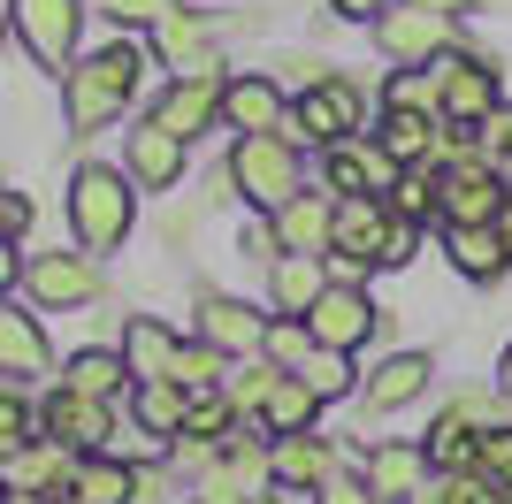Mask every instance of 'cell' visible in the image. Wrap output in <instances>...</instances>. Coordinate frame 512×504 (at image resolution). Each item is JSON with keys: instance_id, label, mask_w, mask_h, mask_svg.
<instances>
[{"instance_id": "cell-1", "label": "cell", "mask_w": 512, "mask_h": 504, "mask_svg": "<svg viewBox=\"0 0 512 504\" xmlns=\"http://www.w3.org/2000/svg\"><path fill=\"white\" fill-rule=\"evenodd\" d=\"M138 77H146V46L138 39H115V46H100V54H85V62H69L62 69L69 130H77V138H85V130H107L138 100Z\"/></svg>"}, {"instance_id": "cell-2", "label": "cell", "mask_w": 512, "mask_h": 504, "mask_svg": "<svg viewBox=\"0 0 512 504\" xmlns=\"http://www.w3.org/2000/svg\"><path fill=\"white\" fill-rule=\"evenodd\" d=\"M130 222H138V184H130L123 168L85 161L77 176H69V230H77V245H85L92 260L123 245Z\"/></svg>"}, {"instance_id": "cell-3", "label": "cell", "mask_w": 512, "mask_h": 504, "mask_svg": "<svg viewBox=\"0 0 512 504\" xmlns=\"http://www.w3.org/2000/svg\"><path fill=\"white\" fill-rule=\"evenodd\" d=\"M230 184H237V199H253L260 214H276L283 199H299V191H306V153H299V138H283V130L237 138V146H230Z\"/></svg>"}, {"instance_id": "cell-4", "label": "cell", "mask_w": 512, "mask_h": 504, "mask_svg": "<svg viewBox=\"0 0 512 504\" xmlns=\"http://www.w3.org/2000/svg\"><path fill=\"white\" fill-rule=\"evenodd\" d=\"M260 436H268V428H245V420H237V436L192 474V497L199 504H253L260 489H276V459H268Z\"/></svg>"}, {"instance_id": "cell-5", "label": "cell", "mask_w": 512, "mask_h": 504, "mask_svg": "<svg viewBox=\"0 0 512 504\" xmlns=\"http://www.w3.org/2000/svg\"><path fill=\"white\" fill-rule=\"evenodd\" d=\"M360 130H367V92L352 77H321L314 92L291 100L283 138H299V146H344V138H360Z\"/></svg>"}, {"instance_id": "cell-6", "label": "cell", "mask_w": 512, "mask_h": 504, "mask_svg": "<svg viewBox=\"0 0 512 504\" xmlns=\"http://www.w3.org/2000/svg\"><path fill=\"white\" fill-rule=\"evenodd\" d=\"M497 214H505V176H497L482 153L436 176V237L444 230H482V222H497Z\"/></svg>"}, {"instance_id": "cell-7", "label": "cell", "mask_w": 512, "mask_h": 504, "mask_svg": "<svg viewBox=\"0 0 512 504\" xmlns=\"http://www.w3.org/2000/svg\"><path fill=\"white\" fill-rule=\"evenodd\" d=\"M375 46H383L390 69H428L451 54V16L436 8H413V0H390L383 23H375Z\"/></svg>"}, {"instance_id": "cell-8", "label": "cell", "mask_w": 512, "mask_h": 504, "mask_svg": "<svg viewBox=\"0 0 512 504\" xmlns=\"http://www.w3.org/2000/svg\"><path fill=\"white\" fill-rule=\"evenodd\" d=\"M428 77H436V115L444 123H482L490 107H505V84L482 54H444V62H428Z\"/></svg>"}, {"instance_id": "cell-9", "label": "cell", "mask_w": 512, "mask_h": 504, "mask_svg": "<svg viewBox=\"0 0 512 504\" xmlns=\"http://www.w3.org/2000/svg\"><path fill=\"white\" fill-rule=\"evenodd\" d=\"M306 329H314V344H329V352H360L367 336L390 329V314H375V298H367L360 283H329V291L314 298Z\"/></svg>"}, {"instance_id": "cell-10", "label": "cell", "mask_w": 512, "mask_h": 504, "mask_svg": "<svg viewBox=\"0 0 512 504\" xmlns=\"http://www.w3.org/2000/svg\"><path fill=\"white\" fill-rule=\"evenodd\" d=\"M23 46L39 54V69H69L77 62V31H85V0H8Z\"/></svg>"}, {"instance_id": "cell-11", "label": "cell", "mask_w": 512, "mask_h": 504, "mask_svg": "<svg viewBox=\"0 0 512 504\" xmlns=\"http://www.w3.org/2000/svg\"><path fill=\"white\" fill-rule=\"evenodd\" d=\"M321 184H329V199H383L390 184H398V161H390L375 138H344V146H321Z\"/></svg>"}, {"instance_id": "cell-12", "label": "cell", "mask_w": 512, "mask_h": 504, "mask_svg": "<svg viewBox=\"0 0 512 504\" xmlns=\"http://www.w3.org/2000/svg\"><path fill=\"white\" fill-rule=\"evenodd\" d=\"M268 321L276 314H260V306H245V298H230V291L199 298V344H214L222 359H260L268 352Z\"/></svg>"}, {"instance_id": "cell-13", "label": "cell", "mask_w": 512, "mask_h": 504, "mask_svg": "<svg viewBox=\"0 0 512 504\" xmlns=\"http://www.w3.org/2000/svg\"><path fill=\"white\" fill-rule=\"evenodd\" d=\"M39 436L69 443L77 459H85V451H107V443H115V405L107 398H77V390H54V398L39 405Z\"/></svg>"}, {"instance_id": "cell-14", "label": "cell", "mask_w": 512, "mask_h": 504, "mask_svg": "<svg viewBox=\"0 0 512 504\" xmlns=\"http://www.w3.org/2000/svg\"><path fill=\"white\" fill-rule=\"evenodd\" d=\"M23 291L39 298L46 314H69V306H85L100 291V268H92V252H39L23 268Z\"/></svg>"}, {"instance_id": "cell-15", "label": "cell", "mask_w": 512, "mask_h": 504, "mask_svg": "<svg viewBox=\"0 0 512 504\" xmlns=\"http://www.w3.org/2000/svg\"><path fill=\"white\" fill-rule=\"evenodd\" d=\"M222 84L230 77H176L161 100H153V123L169 130V138H184L192 146L207 123H222Z\"/></svg>"}, {"instance_id": "cell-16", "label": "cell", "mask_w": 512, "mask_h": 504, "mask_svg": "<svg viewBox=\"0 0 512 504\" xmlns=\"http://www.w3.org/2000/svg\"><path fill=\"white\" fill-rule=\"evenodd\" d=\"M222 123L237 130V138H260V130H283L291 123V100H283V84L276 77H230L222 84Z\"/></svg>"}, {"instance_id": "cell-17", "label": "cell", "mask_w": 512, "mask_h": 504, "mask_svg": "<svg viewBox=\"0 0 512 504\" xmlns=\"http://www.w3.org/2000/svg\"><path fill=\"white\" fill-rule=\"evenodd\" d=\"M321 291H329V252H283L276 268H268V306H276V321H306Z\"/></svg>"}, {"instance_id": "cell-18", "label": "cell", "mask_w": 512, "mask_h": 504, "mask_svg": "<svg viewBox=\"0 0 512 504\" xmlns=\"http://www.w3.org/2000/svg\"><path fill=\"white\" fill-rule=\"evenodd\" d=\"M77 482V451L54 436H31L16 451V459L0 466V489H39V497H62V489Z\"/></svg>"}, {"instance_id": "cell-19", "label": "cell", "mask_w": 512, "mask_h": 504, "mask_svg": "<svg viewBox=\"0 0 512 504\" xmlns=\"http://www.w3.org/2000/svg\"><path fill=\"white\" fill-rule=\"evenodd\" d=\"M360 474H367V489L383 504H406L421 482H436V459H428V443H375Z\"/></svg>"}, {"instance_id": "cell-20", "label": "cell", "mask_w": 512, "mask_h": 504, "mask_svg": "<svg viewBox=\"0 0 512 504\" xmlns=\"http://www.w3.org/2000/svg\"><path fill=\"white\" fill-rule=\"evenodd\" d=\"M153 46L169 54V69H176V77H214V69H222L207 16H192V8H169V16L153 23Z\"/></svg>"}, {"instance_id": "cell-21", "label": "cell", "mask_w": 512, "mask_h": 504, "mask_svg": "<svg viewBox=\"0 0 512 504\" xmlns=\"http://www.w3.org/2000/svg\"><path fill=\"white\" fill-rule=\"evenodd\" d=\"M123 176L138 191H169L176 176H184V138H169V130L146 115V123L130 130V146H123Z\"/></svg>"}, {"instance_id": "cell-22", "label": "cell", "mask_w": 512, "mask_h": 504, "mask_svg": "<svg viewBox=\"0 0 512 504\" xmlns=\"http://www.w3.org/2000/svg\"><path fill=\"white\" fill-rule=\"evenodd\" d=\"M268 459H276V489H306L314 497L321 482H337V443H321L314 428L306 436H276Z\"/></svg>"}, {"instance_id": "cell-23", "label": "cell", "mask_w": 512, "mask_h": 504, "mask_svg": "<svg viewBox=\"0 0 512 504\" xmlns=\"http://www.w3.org/2000/svg\"><path fill=\"white\" fill-rule=\"evenodd\" d=\"M436 130H444V115H428V107H383L375 146L398 168H436Z\"/></svg>"}, {"instance_id": "cell-24", "label": "cell", "mask_w": 512, "mask_h": 504, "mask_svg": "<svg viewBox=\"0 0 512 504\" xmlns=\"http://www.w3.org/2000/svg\"><path fill=\"white\" fill-rule=\"evenodd\" d=\"M268 222H276L283 252H329V237H337V199H329V191H299V199H283Z\"/></svg>"}, {"instance_id": "cell-25", "label": "cell", "mask_w": 512, "mask_h": 504, "mask_svg": "<svg viewBox=\"0 0 512 504\" xmlns=\"http://www.w3.org/2000/svg\"><path fill=\"white\" fill-rule=\"evenodd\" d=\"M428 382H436V359L428 352H390L375 375H367V413H398V405L428 398Z\"/></svg>"}, {"instance_id": "cell-26", "label": "cell", "mask_w": 512, "mask_h": 504, "mask_svg": "<svg viewBox=\"0 0 512 504\" xmlns=\"http://www.w3.org/2000/svg\"><path fill=\"white\" fill-rule=\"evenodd\" d=\"M46 367H54V352H46V329L31 314H16V306H0V375L16 382H39Z\"/></svg>"}, {"instance_id": "cell-27", "label": "cell", "mask_w": 512, "mask_h": 504, "mask_svg": "<svg viewBox=\"0 0 512 504\" xmlns=\"http://www.w3.org/2000/svg\"><path fill=\"white\" fill-rule=\"evenodd\" d=\"M176 344H184V336H176L169 321L130 314V329H123V367H130V382H169V367H176Z\"/></svg>"}, {"instance_id": "cell-28", "label": "cell", "mask_w": 512, "mask_h": 504, "mask_svg": "<svg viewBox=\"0 0 512 504\" xmlns=\"http://www.w3.org/2000/svg\"><path fill=\"white\" fill-rule=\"evenodd\" d=\"M321 405H329V398H321L314 382L283 367V382L268 390V413H260V428H268V436H306V428L321 420Z\"/></svg>"}, {"instance_id": "cell-29", "label": "cell", "mask_w": 512, "mask_h": 504, "mask_svg": "<svg viewBox=\"0 0 512 504\" xmlns=\"http://www.w3.org/2000/svg\"><path fill=\"white\" fill-rule=\"evenodd\" d=\"M444 252H451V268L467 275V283H497V275L512 268L497 222H482V230H444Z\"/></svg>"}, {"instance_id": "cell-30", "label": "cell", "mask_w": 512, "mask_h": 504, "mask_svg": "<svg viewBox=\"0 0 512 504\" xmlns=\"http://www.w3.org/2000/svg\"><path fill=\"white\" fill-rule=\"evenodd\" d=\"M62 390H77V398H123V390H138V382H130V367H123V352H100V344H92V352H77L62 367Z\"/></svg>"}, {"instance_id": "cell-31", "label": "cell", "mask_w": 512, "mask_h": 504, "mask_svg": "<svg viewBox=\"0 0 512 504\" xmlns=\"http://www.w3.org/2000/svg\"><path fill=\"white\" fill-rule=\"evenodd\" d=\"M130 482H138V466H123L115 451H85L69 489H77L85 504H130Z\"/></svg>"}, {"instance_id": "cell-32", "label": "cell", "mask_w": 512, "mask_h": 504, "mask_svg": "<svg viewBox=\"0 0 512 504\" xmlns=\"http://www.w3.org/2000/svg\"><path fill=\"white\" fill-rule=\"evenodd\" d=\"M276 382H283L276 359H245L237 375H222V398L237 405V420H245V428H260V413H268V390H276Z\"/></svg>"}, {"instance_id": "cell-33", "label": "cell", "mask_w": 512, "mask_h": 504, "mask_svg": "<svg viewBox=\"0 0 512 504\" xmlns=\"http://www.w3.org/2000/svg\"><path fill=\"white\" fill-rule=\"evenodd\" d=\"M184 420H192V390H176V382H138V428L153 436H184Z\"/></svg>"}, {"instance_id": "cell-34", "label": "cell", "mask_w": 512, "mask_h": 504, "mask_svg": "<svg viewBox=\"0 0 512 504\" xmlns=\"http://www.w3.org/2000/svg\"><path fill=\"white\" fill-rule=\"evenodd\" d=\"M383 199H390V214H406V222L436 230V168H398V184H390Z\"/></svg>"}, {"instance_id": "cell-35", "label": "cell", "mask_w": 512, "mask_h": 504, "mask_svg": "<svg viewBox=\"0 0 512 504\" xmlns=\"http://www.w3.org/2000/svg\"><path fill=\"white\" fill-rule=\"evenodd\" d=\"M291 375H306L321 398H344V390H360V367H352V352H329V344H314V352H306Z\"/></svg>"}, {"instance_id": "cell-36", "label": "cell", "mask_w": 512, "mask_h": 504, "mask_svg": "<svg viewBox=\"0 0 512 504\" xmlns=\"http://www.w3.org/2000/svg\"><path fill=\"white\" fill-rule=\"evenodd\" d=\"M169 382H176V390H192V398H199V390H222V352H214V344H199V336H192V344H176Z\"/></svg>"}, {"instance_id": "cell-37", "label": "cell", "mask_w": 512, "mask_h": 504, "mask_svg": "<svg viewBox=\"0 0 512 504\" xmlns=\"http://www.w3.org/2000/svg\"><path fill=\"white\" fill-rule=\"evenodd\" d=\"M31 436H39V413L23 405V390H16V382H0V466L16 459V451H23Z\"/></svg>"}, {"instance_id": "cell-38", "label": "cell", "mask_w": 512, "mask_h": 504, "mask_svg": "<svg viewBox=\"0 0 512 504\" xmlns=\"http://www.w3.org/2000/svg\"><path fill=\"white\" fill-rule=\"evenodd\" d=\"M444 413L459 420V428H474V436H490V428H505V390H459Z\"/></svg>"}, {"instance_id": "cell-39", "label": "cell", "mask_w": 512, "mask_h": 504, "mask_svg": "<svg viewBox=\"0 0 512 504\" xmlns=\"http://www.w3.org/2000/svg\"><path fill=\"white\" fill-rule=\"evenodd\" d=\"M413 245H421V222H406V214H390L383 237H375V268H406Z\"/></svg>"}, {"instance_id": "cell-40", "label": "cell", "mask_w": 512, "mask_h": 504, "mask_svg": "<svg viewBox=\"0 0 512 504\" xmlns=\"http://www.w3.org/2000/svg\"><path fill=\"white\" fill-rule=\"evenodd\" d=\"M383 107H428V115H436V77H428V69H398Z\"/></svg>"}, {"instance_id": "cell-41", "label": "cell", "mask_w": 512, "mask_h": 504, "mask_svg": "<svg viewBox=\"0 0 512 504\" xmlns=\"http://www.w3.org/2000/svg\"><path fill=\"white\" fill-rule=\"evenodd\" d=\"M474 474H482V482H497V489H512V428H490V436H482Z\"/></svg>"}, {"instance_id": "cell-42", "label": "cell", "mask_w": 512, "mask_h": 504, "mask_svg": "<svg viewBox=\"0 0 512 504\" xmlns=\"http://www.w3.org/2000/svg\"><path fill=\"white\" fill-rule=\"evenodd\" d=\"M100 8H107V16H115V23H138V31H153V23L169 16L176 0H100Z\"/></svg>"}, {"instance_id": "cell-43", "label": "cell", "mask_w": 512, "mask_h": 504, "mask_svg": "<svg viewBox=\"0 0 512 504\" xmlns=\"http://www.w3.org/2000/svg\"><path fill=\"white\" fill-rule=\"evenodd\" d=\"M314 504H383L375 489H367V474H337V482H321Z\"/></svg>"}, {"instance_id": "cell-44", "label": "cell", "mask_w": 512, "mask_h": 504, "mask_svg": "<svg viewBox=\"0 0 512 504\" xmlns=\"http://www.w3.org/2000/svg\"><path fill=\"white\" fill-rule=\"evenodd\" d=\"M245 260H268V268L283 260V237H276V222H268V214H260L253 230H245Z\"/></svg>"}, {"instance_id": "cell-45", "label": "cell", "mask_w": 512, "mask_h": 504, "mask_svg": "<svg viewBox=\"0 0 512 504\" xmlns=\"http://www.w3.org/2000/svg\"><path fill=\"white\" fill-rule=\"evenodd\" d=\"M23 230H31V199L0 184V237H23Z\"/></svg>"}, {"instance_id": "cell-46", "label": "cell", "mask_w": 512, "mask_h": 504, "mask_svg": "<svg viewBox=\"0 0 512 504\" xmlns=\"http://www.w3.org/2000/svg\"><path fill=\"white\" fill-rule=\"evenodd\" d=\"M329 8H337L344 23H367V31H375V23H383V8H390V0H329Z\"/></svg>"}, {"instance_id": "cell-47", "label": "cell", "mask_w": 512, "mask_h": 504, "mask_svg": "<svg viewBox=\"0 0 512 504\" xmlns=\"http://www.w3.org/2000/svg\"><path fill=\"white\" fill-rule=\"evenodd\" d=\"M413 8H436V16L459 23V16H474V8H490V0H413Z\"/></svg>"}, {"instance_id": "cell-48", "label": "cell", "mask_w": 512, "mask_h": 504, "mask_svg": "<svg viewBox=\"0 0 512 504\" xmlns=\"http://www.w3.org/2000/svg\"><path fill=\"white\" fill-rule=\"evenodd\" d=\"M16 275H23V268H16V237H0V298L16 291Z\"/></svg>"}, {"instance_id": "cell-49", "label": "cell", "mask_w": 512, "mask_h": 504, "mask_svg": "<svg viewBox=\"0 0 512 504\" xmlns=\"http://www.w3.org/2000/svg\"><path fill=\"white\" fill-rule=\"evenodd\" d=\"M406 504H451V482H421V489H413Z\"/></svg>"}, {"instance_id": "cell-50", "label": "cell", "mask_w": 512, "mask_h": 504, "mask_svg": "<svg viewBox=\"0 0 512 504\" xmlns=\"http://www.w3.org/2000/svg\"><path fill=\"white\" fill-rule=\"evenodd\" d=\"M0 504H54V497H39V489H0Z\"/></svg>"}, {"instance_id": "cell-51", "label": "cell", "mask_w": 512, "mask_h": 504, "mask_svg": "<svg viewBox=\"0 0 512 504\" xmlns=\"http://www.w3.org/2000/svg\"><path fill=\"white\" fill-rule=\"evenodd\" d=\"M497 390H505V405H512V344H505V359H497Z\"/></svg>"}, {"instance_id": "cell-52", "label": "cell", "mask_w": 512, "mask_h": 504, "mask_svg": "<svg viewBox=\"0 0 512 504\" xmlns=\"http://www.w3.org/2000/svg\"><path fill=\"white\" fill-rule=\"evenodd\" d=\"M497 237H505V260H512V191H505V214H497Z\"/></svg>"}, {"instance_id": "cell-53", "label": "cell", "mask_w": 512, "mask_h": 504, "mask_svg": "<svg viewBox=\"0 0 512 504\" xmlns=\"http://www.w3.org/2000/svg\"><path fill=\"white\" fill-rule=\"evenodd\" d=\"M253 504H299V489H260Z\"/></svg>"}, {"instance_id": "cell-54", "label": "cell", "mask_w": 512, "mask_h": 504, "mask_svg": "<svg viewBox=\"0 0 512 504\" xmlns=\"http://www.w3.org/2000/svg\"><path fill=\"white\" fill-rule=\"evenodd\" d=\"M169 504H199V497H192V489H176V497H169Z\"/></svg>"}, {"instance_id": "cell-55", "label": "cell", "mask_w": 512, "mask_h": 504, "mask_svg": "<svg viewBox=\"0 0 512 504\" xmlns=\"http://www.w3.org/2000/svg\"><path fill=\"white\" fill-rule=\"evenodd\" d=\"M54 504H85V497H77V489H62V497H54Z\"/></svg>"}, {"instance_id": "cell-56", "label": "cell", "mask_w": 512, "mask_h": 504, "mask_svg": "<svg viewBox=\"0 0 512 504\" xmlns=\"http://www.w3.org/2000/svg\"><path fill=\"white\" fill-rule=\"evenodd\" d=\"M0 31H8V8H0Z\"/></svg>"}]
</instances>
